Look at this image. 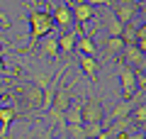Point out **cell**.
Here are the masks:
<instances>
[{
  "instance_id": "6da1fadb",
  "label": "cell",
  "mask_w": 146,
  "mask_h": 139,
  "mask_svg": "<svg viewBox=\"0 0 146 139\" xmlns=\"http://www.w3.org/2000/svg\"><path fill=\"white\" fill-rule=\"evenodd\" d=\"M29 20V49L25 54H34V46L39 39H44L46 34L54 32V17L49 10H39V7H32V12L27 15Z\"/></svg>"
},
{
  "instance_id": "7a4b0ae2",
  "label": "cell",
  "mask_w": 146,
  "mask_h": 139,
  "mask_svg": "<svg viewBox=\"0 0 146 139\" xmlns=\"http://www.w3.org/2000/svg\"><path fill=\"white\" fill-rule=\"evenodd\" d=\"M15 90L22 95V100H25V112L27 115H36L39 112V108H42V90L36 86H32V83H15Z\"/></svg>"
},
{
  "instance_id": "3957f363",
  "label": "cell",
  "mask_w": 146,
  "mask_h": 139,
  "mask_svg": "<svg viewBox=\"0 0 146 139\" xmlns=\"http://www.w3.org/2000/svg\"><path fill=\"white\" fill-rule=\"evenodd\" d=\"M80 115H83V124L88 122H105V105L100 98L88 95L80 100Z\"/></svg>"
},
{
  "instance_id": "277c9868",
  "label": "cell",
  "mask_w": 146,
  "mask_h": 139,
  "mask_svg": "<svg viewBox=\"0 0 146 139\" xmlns=\"http://www.w3.org/2000/svg\"><path fill=\"white\" fill-rule=\"evenodd\" d=\"M117 61L129 66L131 71H146V54L141 49H136V44H124V49H122Z\"/></svg>"
},
{
  "instance_id": "5b68a950",
  "label": "cell",
  "mask_w": 146,
  "mask_h": 139,
  "mask_svg": "<svg viewBox=\"0 0 146 139\" xmlns=\"http://www.w3.org/2000/svg\"><path fill=\"white\" fill-rule=\"evenodd\" d=\"M34 54L39 59H49V61H54V63H58V44H56V37L54 34H46L42 41H36V46H34Z\"/></svg>"
},
{
  "instance_id": "8992f818",
  "label": "cell",
  "mask_w": 146,
  "mask_h": 139,
  "mask_svg": "<svg viewBox=\"0 0 146 139\" xmlns=\"http://www.w3.org/2000/svg\"><path fill=\"white\" fill-rule=\"evenodd\" d=\"M110 7H112L110 12H112L122 25L134 22V15H136V3H134V0H117V3H112Z\"/></svg>"
},
{
  "instance_id": "52a82bcc",
  "label": "cell",
  "mask_w": 146,
  "mask_h": 139,
  "mask_svg": "<svg viewBox=\"0 0 146 139\" xmlns=\"http://www.w3.org/2000/svg\"><path fill=\"white\" fill-rule=\"evenodd\" d=\"M51 17H54V27H58V29L68 32L73 27V15H71V7L66 5V3H56V5H51Z\"/></svg>"
},
{
  "instance_id": "ba28073f",
  "label": "cell",
  "mask_w": 146,
  "mask_h": 139,
  "mask_svg": "<svg viewBox=\"0 0 146 139\" xmlns=\"http://www.w3.org/2000/svg\"><path fill=\"white\" fill-rule=\"evenodd\" d=\"M68 5V3H66ZM71 15H73V25H80V27H85L90 20L95 17V7H90V5H85L83 0H73L71 5Z\"/></svg>"
},
{
  "instance_id": "9c48e42d",
  "label": "cell",
  "mask_w": 146,
  "mask_h": 139,
  "mask_svg": "<svg viewBox=\"0 0 146 139\" xmlns=\"http://www.w3.org/2000/svg\"><path fill=\"white\" fill-rule=\"evenodd\" d=\"M117 68H119V86H122V95H124V100L127 98H131L136 93V76H134V71H131L129 66H124L122 61H117Z\"/></svg>"
},
{
  "instance_id": "30bf717a",
  "label": "cell",
  "mask_w": 146,
  "mask_h": 139,
  "mask_svg": "<svg viewBox=\"0 0 146 139\" xmlns=\"http://www.w3.org/2000/svg\"><path fill=\"white\" fill-rule=\"evenodd\" d=\"M15 117H20V105H17V103L0 105V139H7V134H10V124H12Z\"/></svg>"
},
{
  "instance_id": "8fae6325",
  "label": "cell",
  "mask_w": 146,
  "mask_h": 139,
  "mask_svg": "<svg viewBox=\"0 0 146 139\" xmlns=\"http://www.w3.org/2000/svg\"><path fill=\"white\" fill-rule=\"evenodd\" d=\"M122 49H124L122 37H107V34L102 37V59L105 61H117Z\"/></svg>"
},
{
  "instance_id": "7c38bea8",
  "label": "cell",
  "mask_w": 146,
  "mask_h": 139,
  "mask_svg": "<svg viewBox=\"0 0 146 139\" xmlns=\"http://www.w3.org/2000/svg\"><path fill=\"white\" fill-rule=\"evenodd\" d=\"M78 88V78L76 81H71L68 86H63V88H58L56 90V95H54V103H51V108H56V110H66L68 105H71V100H73V90Z\"/></svg>"
},
{
  "instance_id": "4fadbf2b",
  "label": "cell",
  "mask_w": 146,
  "mask_h": 139,
  "mask_svg": "<svg viewBox=\"0 0 146 139\" xmlns=\"http://www.w3.org/2000/svg\"><path fill=\"white\" fill-rule=\"evenodd\" d=\"M93 34H98V27H95L93 32L80 34L78 39H76V49H78V54H85V56L98 59V46H95V41H93Z\"/></svg>"
},
{
  "instance_id": "5bb4252c",
  "label": "cell",
  "mask_w": 146,
  "mask_h": 139,
  "mask_svg": "<svg viewBox=\"0 0 146 139\" xmlns=\"http://www.w3.org/2000/svg\"><path fill=\"white\" fill-rule=\"evenodd\" d=\"M73 56L78 59V66L83 68V73L90 78V83H98V71H100V63H98V59H93V56H85V54H73Z\"/></svg>"
},
{
  "instance_id": "9a60e30c",
  "label": "cell",
  "mask_w": 146,
  "mask_h": 139,
  "mask_svg": "<svg viewBox=\"0 0 146 139\" xmlns=\"http://www.w3.org/2000/svg\"><path fill=\"white\" fill-rule=\"evenodd\" d=\"M76 39H78V32H63V34H58L56 37L58 51L63 56H73L76 54Z\"/></svg>"
},
{
  "instance_id": "2e32d148",
  "label": "cell",
  "mask_w": 146,
  "mask_h": 139,
  "mask_svg": "<svg viewBox=\"0 0 146 139\" xmlns=\"http://www.w3.org/2000/svg\"><path fill=\"white\" fill-rule=\"evenodd\" d=\"M17 139H56V137H54V134L49 132L39 120H34V122L27 127V132L22 134V137H17Z\"/></svg>"
},
{
  "instance_id": "e0dca14e",
  "label": "cell",
  "mask_w": 146,
  "mask_h": 139,
  "mask_svg": "<svg viewBox=\"0 0 146 139\" xmlns=\"http://www.w3.org/2000/svg\"><path fill=\"white\" fill-rule=\"evenodd\" d=\"M122 27H124V25H122V22L117 20L110 10L102 12V29L107 32V37H119L122 34Z\"/></svg>"
},
{
  "instance_id": "ac0fdd59",
  "label": "cell",
  "mask_w": 146,
  "mask_h": 139,
  "mask_svg": "<svg viewBox=\"0 0 146 139\" xmlns=\"http://www.w3.org/2000/svg\"><path fill=\"white\" fill-rule=\"evenodd\" d=\"M63 120H66V124H83V115H80V100H71V105L63 110Z\"/></svg>"
},
{
  "instance_id": "d6986e66",
  "label": "cell",
  "mask_w": 146,
  "mask_h": 139,
  "mask_svg": "<svg viewBox=\"0 0 146 139\" xmlns=\"http://www.w3.org/2000/svg\"><path fill=\"white\" fill-rule=\"evenodd\" d=\"M131 127H134V124H131V117H122V120H110V124H107L105 129H107V132H112L115 137H119V134L129 132Z\"/></svg>"
},
{
  "instance_id": "ffe728a7",
  "label": "cell",
  "mask_w": 146,
  "mask_h": 139,
  "mask_svg": "<svg viewBox=\"0 0 146 139\" xmlns=\"http://www.w3.org/2000/svg\"><path fill=\"white\" fill-rule=\"evenodd\" d=\"M129 117H131V124H134V127H139V132H144V127H146V105L139 103L134 110H131Z\"/></svg>"
},
{
  "instance_id": "44dd1931",
  "label": "cell",
  "mask_w": 146,
  "mask_h": 139,
  "mask_svg": "<svg viewBox=\"0 0 146 139\" xmlns=\"http://www.w3.org/2000/svg\"><path fill=\"white\" fill-rule=\"evenodd\" d=\"M27 78H29L32 86H36L39 90H44V88L51 83V78H54V76H49V73H39V71H32V73H27Z\"/></svg>"
},
{
  "instance_id": "7402d4cb",
  "label": "cell",
  "mask_w": 146,
  "mask_h": 139,
  "mask_svg": "<svg viewBox=\"0 0 146 139\" xmlns=\"http://www.w3.org/2000/svg\"><path fill=\"white\" fill-rule=\"evenodd\" d=\"M63 137H66V139H88V137H85V127H83V124H66Z\"/></svg>"
},
{
  "instance_id": "603a6c76",
  "label": "cell",
  "mask_w": 146,
  "mask_h": 139,
  "mask_svg": "<svg viewBox=\"0 0 146 139\" xmlns=\"http://www.w3.org/2000/svg\"><path fill=\"white\" fill-rule=\"evenodd\" d=\"M83 127H85V137H88V139H95V137L105 129V124H102V122H88V124H83Z\"/></svg>"
},
{
  "instance_id": "cb8c5ba5",
  "label": "cell",
  "mask_w": 146,
  "mask_h": 139,
  "mask_svg": "<svg viewBox=\"0 0 146 139\" xmlns=\"http://www.w3.org/2000/svg\"><path fill=\"white\" fill-rule=\"evenodd\" d=\"M83 3L90 7H110L112 5V0H83Z\"/></svg>"
},
{
  "instance_id": "d4e9b609",
  "label": "cell",
  "mask_w": 146,
  "mask_h": 139,
  "mask_svg": "<svg viewBox=\"0 0 146 139\" xmlns=\"http://www.w3.org/2000/svg\"><path fill=\"white\" fill-rule=\"evenodd\" d=\"M136 83H139V90H146V71H134Z\"/></svg>"
},
{
  "instance_id": "484cf974",
  "label": "cell",
  "mask_w": 146,
  "mask_h": 139,
  "mask_svg": "<svg viewBox=\"0 0 146 139\" xmlns=\"http://www.w3.org/2000/svg\"><path fill=\"white\" fill-rule=\"evenodd\" d=\"M124 137L127 139H146V134L144 132H136V127H131L129 132H124Z\"/></svg>"
},
{
  "instance_id": "4316f807",
  "label": "cell",
  "mask_w": 146,
  "mask_h": 139,
  "mask_svg": "<svg viewBox=\"0 0 146 139\" xmlns=\"http://www.w3.org/2000/svg\"><path fill=\"white\" fill-rule=\"evenodd\" d=\"M3 56H5V51L0 49V76H12V73H10V71L5 68V63H3Z\"/></svg>"
},
{
  "instance_id": "83f0119b",
  "label": "cell",
  "mask_w": 146,
  "mask_h": 139,
  "mask_svg": "<svg viewBox=\"0 0 146 139\" xmlns=\"http://www.w3.org/2000/svg\"><path fill=\"white\" fill-rule=\"evenodd\" d=\"M95 139H117V137H115L112 132H107V129H102V132H100V134H98Z\"/></svg>"
},
{
  "instance_id": "f1b7e54d",
  "label": "cell",
  "mask_w": 146,
  "mask_h": 139,
  "mask_svg": "<svg viewBox=\"0 0 146 139\" xmlns=\"http://www.w3.org/2000/svg\"><path fill=\"white\" fill-rule=\"evenodd\" d=\"M0 46H10V44H7V39H5L3 34H0Z\"/></svg>"
},
{
  "instance_id": "f546056e",
  "label": "cell",
  "mask_w": 146,
  "mask_h": 139,
  "mask_svg": "<svg viewBox=\"0 0 146 139\" xmlns=\"http://www.w3.org/2000/svg\"><path fill=\"white\" fill-rule=\"evenodd\" d=\"M5 93H7V88H3V86H0V98H3V95H5Z\"/></svg>"
},
{
  "instance_id": "4dcf8cb0",
  "label": "cell",
  "mask_w": 146,
  "mask_h": 139,
  "mask_svg": "<svg viewBox=\"0 0 146 139\" xmlns=\"http://www.w3.org/2000/svg\"><path fill=\"white\" fill-rule=\"evenodd\" d=\"M61 3H63V0H61Z\"/></svg>"
}]
</instances>
